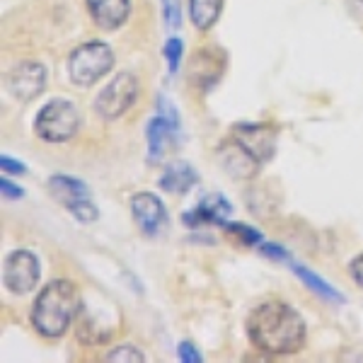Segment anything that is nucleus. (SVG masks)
Masks as SVG:
<instances>
[{
  "label": "nucleus",
  "instance_id": "39448f33",
  "mask_svg": "<svg viewBox=\"0 0 363 363\" xmlns=\"http://www.w3.org/2000/svg\"><path fill=\"white\" fill-rule=\"evenodd\" d=\"M138 97V78L133 73H116L95 97V112L104 121H114L133 107Z\"/></svg>",
  "mask_w": 363,
  "mask_h": 363
},
{
  "label": "nucleus",
  "instance_id": "9b49d317",
  "mask_svg": "<svg viewBox=\"0 0 363 363\" xmlns=\"http://www.w3.org/2000/svg\"><path fill=\"white\" fill-rule=\"evenodd\" d=\"M145 140H148V160L157 165L179 145V121H172L162 114L153 116L145 126Z\"/></svg>",
  "mask_w": 363,
  "mask_h": 363
},
{
  "label": "nucleus",
  "instance_id": "a211bd4d",
  "mask_svg": "<svg viewBox=\"0 0 363 363\" xmlns=\"http://www.w3.org/2000/svg\"><path fill=\"white\" fill-rule=\"evenodd\" d=\"M294 272L298 274V279H301L303 284H306L315 296L325 298V301H330V303H344L342 294H339L337 289H332V286L327 284V281H322L315 272H310L308 267H303V264H294Z\"/></svg>",
  "mask_w": 363,
  "mask_h": 363
},
{
  "label": "nucleus",
  "instance_id": "a878e982",
  "mask_svg": "<svg viewBox=\"0 0 363 363\" xmlns=\"http://www.w3.org/2000/svg\"><path fill=\"white\" fill-rule=\"evenodd\" d=\"M0 191H3L5 199H22V196H25V189H20L17 184H13L8 177L0 179Z\"/></svg>",
  "mask_w": 363,
  "mask_h": 363
},
{
  "label": "nucleus",
  "instance_id": "5701e85b",
  "mask_svg": "<svg viewBox=\"0 0 363 363\" xmlns=\"http://www.w3.org/2000/svg\"><path fill=\"white\" fill-rule=\"evenodd\" d=\"M259 255L262 257H269V259H289V252H286L281 245H274V242H262L259 245Z\"/></svg>",
  "mask_w": 363,
  "mask_h": 363
},
{
  "label": "nucleus",
  "instance_id": "aec40b11",
  "mask_svg": "<svg viewBox=\"0 0 363 363\" xmlns=\"http://www.w3.org/2000/svg\"><path fill=\"white\" fill-rule=\"evenodd\" d=\"M162 54L167 58V66L172 73H177L179 63H182V56H184V44L179 39H167L165 46H162Z\"/></svg>",
  "mask_w": 363,
  "mask_h": 363
},
{
  "label": "nucleus",
  "instance_id": "dca6fc26",
  "mask_svg": "<svg viewBox=\"0 0 363 363\" xmlns=\"http://www.w3.org/2000/svg\"><path fill=\"white\" fill-rule=\"evenodd\" d=\"M199 182V174L196 169L184 160H174L169 162L162 172V177L157 179V186H160L165 194H189L191 189L196 186Z\"/></svg>",
  "mask_w": 363,
  "mask_h": 363
},
{
  "label": "nucleus",
  "instance_id": "4468645a",
  "mask_svg": "<svg viewBox=\"0 0 363 363\" xmlns=\"http://www.w3.org/2000/svg\"><path fill=\"white\" fill-rule=\"evenodd\" d=\"M218 157H220V167H223L233 179H252V177H257V172H259V165H262V162H257L255 157H252L233 136L220 143Z\"/></svg>",
  "mask_w": 363,
  "mask_h": 363
},
{
  "label": "nucleus",
  "instance_id": "ddd939ff",
  "mask_svg": "<svg viewBox=\"0 0 363 363\" xmlns=\"http://www.w3.org/2000/svg\"><path fill=\"white\" fill-rule=\"evenodd\" d=\"M230 213H233V206L223 194H208V196H203L191 211L182 213V223L189 225V228H199V225H206V223H216V225L225 228L228 216Z\"/></svg>",
  "mask_w": 363,
  "mask_h": 363
},
{
  "label": "nucleus",
  "instance_id": "20e7f679",
  "mask_svg": "<svg viewBox=\"0 0 363 363\" xmlns=\"http://www.w3.org/2000/svg\"><path fill=\"white\" fill-rule=\"evenodd\" d=\"M78 128H80L78 109H75V104L70 99L63 97L49 99V104H44L37 112V119H34V133L44 143H68L70 138H75Z\"/></svg>",
  "mask_w": 363,
  "mask_h": 363
},
{
  "label": "nucleus",
  "instance_id": "f03ea898",
  "mask_svg": "<svg viewBox=\"0 0 363 363\" xmlns=\"http://www.w3.org/2000/svg\"><path fill=\"white\" fill-rule=\"evenodd\" d=\"M80 310V294L73 281L56 279L46 284L32 306V327L46 339H58L68 332Z\"/></svg>",
  "mask_w": 363,
  "mask_h": 363
},
{
  "label": "nucleus",
  "instance_id": "f257e3e1",
  "mask_svg": "<svg viewBox=\"0 0 363 363\" xmlns=\"http://www.w3.org/2000/svg\"><path fill=\"white\" fill-rule=\"evenodd\" d=\"M247 339L259 354L279 359V356L298 354L306 347L308 327L303 315L289 303L267 301L257 306L245 322Z\"/></svg>",
  "mask_w": 363,
  "mask_h": 363
},
{
  "label": "nucleus",
  "instance_id": "b1692460",
  "mask_svg": "<svg viewBox=\"0 0 363 363\" xmlns=\"http://www.w3.org/2000/svg\"><path fill=\"white\" fill-rule=\"evenodd\" d=\"M177 354H179V361H184V363H201L203 361V356L199 354L189 342H182L177 347Z\"/></svg>",
  "mask_w": 363,
  "mask_h": 363
},
{
  "label": "nucleus",
  "instance_id": "f8f14e48",
  "mask_svg": "<svg viewBox=\"0 0 363 363\" xmlns=\"http://www.w3.org/2000/svg\"><path fill=\"white\" fill-rule=\"evenodd\" d=\"M131 216L140 228V233L148 238H155L167 225V208L155 194L150 191H138L131 199Z\"/></svg>",
  "mask_w": 363,
  "mask_h": 363
},
{
  "label": "nucleus",
  "instance_id": "6e6552de",
  "mask_svg": "<svg viewBox=\"0 0 363 363\" xmlns=\"http://www.w3.org/2000/svg\"><path fill=\"white\" fill-rule=\"evenodd\" d=\"M46 68L39 61H20L5 75V87L17 102H32L46 90Z\"/></svg>",
  "mask_w": 363,
  "mask_h": 363
},
{
  "label": "nucleus",
  "instance_id": "bb28decb",
  "mask_svg": "<svg viewBox=\"0 0 363 363\" xmlns=\"http://www.w3.org/2000/svg\"><path fill=\"white\" fill-rule=\"evenodd\" d=\"M349 272H351V279H354L356 284H359L361 289H363V255H359L354 262H351V264H349Z\"/></svg>",
  "mask_w": 363,
  "mask_h": 363
},
{
  "label": "nucleus",
  "instance_id": "423d86ee",
  "mask_svg": "<svg viewBox=\"0 0 363 363\" xmlns=\"http://www.w3.org/2000/svg\"><path fill=\"white\" fill-rule=\"evenodd\" d=\"M49 194L56 199L61 206H66L80 223H95L99 211L92 203L90 189L85 182L78 177H68V174H54L49 179Z\"/></svg>",
  "mask_w": 363,
  "mask_h": 363
},
{
  "label": "nucleus",
  "instance_id": "4be33fe9",
  "mask_svg": "<svg viewBox=\"0 0 363 363\" xmlns=\"http://www.w3.org/2000/svg\"><path fill=\"white\" fill-rule=\"evenodd\" d=\"M107 361H131V363H140L145 361V356L140 354L136 347H116L107 354Z\"/></svg>",
  "mask_w": 363,
  "mask_h": 363
},
{
  "label": "nucleus",
  "instance_id": "f3484780",
  "mask_svg": "<svg viewBox=\"0 0 363 363\" xmlns=\"http://www.w3.org/2000/svg\"><path fill=\"white\" fill-rule=\"evenodd\" d=\"M225 0H189V20L196 29H208L218 22Z\"/></svg>",
  "mask_w": 363,
  "mask_h": 363
},
{
  "label": "nucleus",
  "instance_id": "393cba45",
  "mask_svg": "<svg viewBox=\"0 0 363 363\" xmlns=\"http://www.w3.org/2000/svg\"><path fill=\"white\" fill-rule=\"evenodd\" d=\"M0 167H3V172H5V174L10 172V177H17V174H25V172H27V167L22 165V162H17L15 157H10V155H3V157H0Z\"/></svg>",
  "mask_w": 363,
  "mask_h": 363
},
{
  "label": "nucleus",
  "instance_id": "412c9836",
  "mask_svg": "<svg viewBox=\"0 0 363 363\" xmlns=\"http://www.w3.org/2000/svg\"><path fill=\"white\" fill-rule=\"evenodd\" d=\"M162 3V20L169 29L182 25V0H160Z\"/></svg>",
  "mask_w": 363,
  "mask_h": 363
},
{
  "label": "nucleus",
  "instance_id": "1a4fd4ad",
  "mask_svg": "<svg viewBox=\"0 0 363 363\" xmlns=\"http://www.w3.org/2000/svg\"><path fill=\"white\" fill-rule=\"evenodd\" d=\"M233 138H235L257 162H269L274 157V153H277V128H272L267 124H252V121L235 124L233 126Z\"/></svg>",
  "mask_w": 363,
  "mask_h": 363
},
{
  "label": "nucleus",
  "instance_id": "0eeeda50",
  "mask_svg": "<svg viewBox=\"0 0 363 363\" xmlns=\"http://www.w3.org/2000/svg\"><path fill=\"white\" fill-rule=\"evenodd\" d=\"M39 279H42V264L39 257L29 250H15L5 257L3 264V281L5 289L13 296H27L37 289Z\"/></svg>",
  "mask_w": 363,
  "mask_h": 363
},
{
  "label": "nucleus",
  "instance_id": "2eb2a0df",
  "mask_svg": "<svg viewBox=\"0 0 363 363\" xmlns=\"http://www.w3.org/2000/svg\"><path fill=\"white\" fill-rule=\"evenodd\" d=\"M85 3L95 25L107 32L126 25L128 15H131V0H85Z\"/></svg>",
  "mask_w": 363,
  "mask_h": 363
},
{
  "label": "nucleus",
  "instance_id": "7ed1b4c3",
  "mask_svg": "<svg viewBox=\"0 0 363 363\" xmlns=\"http://www.w3.org/2000/svg\"><path fill=\"white\" fill-rule=\"evenodd\" d=\"M114 66L112 46L102 39H90V42L75 46L68 56V78L75 87H90Z\"/></svg>",
  "mask_w": 363,
  "mask_h": 363
},
{
  "label": "nucleus",
  "instance_id": "6ab92c4d",
  "mask_svg": "<svg viewBox=\"0 0 363 363\" xmlns=\"http://www.w3.org/2000/svg\"><path fill=\"white\" fill-rule=\"evenodd\" d=\"M225 228L233 233V235H238L240 240H242L245 245H257V247H259V245L264 242V235H262L259 230H255V228H250V225H242V223H225Z\"/></svg>",
  "mask_w": 363,
  "mask_h": 363
},
{
  "label": "nucleus",
  "instance_id": "9d476101",
  "mask_svg": "<svg viewBox=\"0 0 363 363\" xmlns=\"http://www.w3.org/2000/svg\"><path fill=\"white\" fill-rule=\"evenodd\" d=\"M225 73V54L218 49H199L186 63V80L199 90H211Z\"/></svg>",
  "mask_w": 363,
  "mask_h": 363
}]
</instances>
